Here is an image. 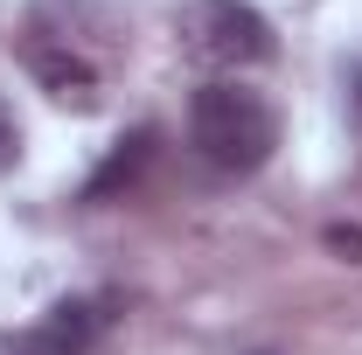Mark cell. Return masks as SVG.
Returning a JSON list of instances; mask_svg holds the SVG:
<instances>
[{"label":"cell","mask_w":362,"mask_h":355,"mask_svg":"<svg viewBox=\"0 0 362 355\" xmlns=\"http://www.w3.org/2000/svg\"><path fill=\"white\" fill-rule=\"evenodd\" d=\"M21 161V133H14V119H7V105H0V175Z\"/></svg>","instance_id":"7"},{"label":"cell","mask_w":362,"mask_h":355,"mask_svg":"<svg viewBox=\"0 0 362 355\" xmlns=\"http://www.w3.org/2000/svg\"><path fill=\"white\" fill-rule=\"evenodd\" d=\"M327 251L349 258V265H362V230H356V223H327Z\"/></svg>","instance_id":"6"},{"label":"cell","mask_w":362,"mask_h":355,"mask_svg":"<svg viewBox=\"0 0 362 355\" xmlns=\"http://www.w3.org/2000/svg\"><path fill=\"white\" fill-rule=\"evenodd\" d=\"M146 146H153V133H146V126H139L133 139H119V153H112V161H105V168L84 181V202H112V195H119V188H126V181L146 168Z\"/></svg>","instance_id":"5"},{"label":"cell","mask_w":362,"mask_h":355,"mask_svg":"<svg viewBox=\"0 0 362 355\" xmlns=\"http://www.w3.org/2000/svg\"><path fill=\"white\" fill-rule=\"evenodd\" d=\"M28 70L42 77V91L70 112H90L98 105V70H90L77 49H56V42H28Z\"/></svg>","instance_id":"4"},{"label":"cell","mask_w":362,"mask_h":355,"mask_svg":"<svg viewBox=\"0 0 362 355\" xmlns=\"http://www.w3.org/2000/svg\"><path fill=\"white\" fill-rule=\"evenodd\" d=\"M98 320H105V313L90 307V300H63V307H49L42 327L0 334V355H84L90 334H98Z\"/></svg>","instance_id":"3"},{"label":"cell","mask_w":362,"mask_h":355,"mask_svg":"<svg viewBox=\"0 0 362 355\" xmlns=\"http://www.w3.org/2000/svg\"><path fill=\"white\" fill-rule=\"evenodd\" d=\"M188 139H195V153H202L209 168L251 175V168H265L272 153H279V112H272L251 84H230L223 77V84L195 91V105H188Z\"/></svg>","instance_id":"1"},{"label":"cell","mask_w":362,"mask_h":355,"mask_svg":"<svg viewBox=\"0 0 362 355\" xmlns=\"http://www.w3.org/2000/svg\"><path fill=\"white\" fill-rule=\"evenodd\" d=\"M181 35H188V56L209 70H251V63H272V49H279L272 21L244 0H188Z\"/></svg>","instance_id":"2"}]
</instances>
